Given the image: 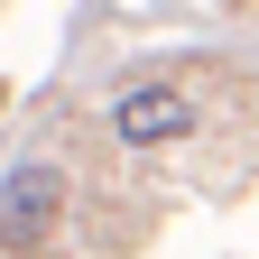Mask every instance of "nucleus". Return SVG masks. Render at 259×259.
Segmentation results:
<instances>
[{
    "mask_svg": "<svg viewBox=\"0 0 259 259\" xmlns=\"http://www.w3.org/2000/svg\"><path fill=\"white\" fill-rule=\"evenodd\" d=\"M65 222V167H47V157H28V167L0 176V241H47Z\"/></svg>",
    "mask_w": 259,
    "mask_h": 259,
    "instance_id": "nucleus-1",
    "label": "nucleus"
},
{
    "mask_svg": "<svg viewBox=\"0 0 259 259\" xmlns=\"http://www.w3.org/2000/svg\"><path fill=\"white\" fill-rule=\"evenodd\" d=\"M111 130H120V148H176L185 130H194V102L176 83H130L120 102H111Z\"/></svg>",
    "mask_w": 259,
    "mask_h": 259,
    "instance_id": "nucleus-2",
    "label": "nucleus"
}]
</instances>
